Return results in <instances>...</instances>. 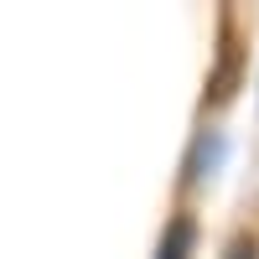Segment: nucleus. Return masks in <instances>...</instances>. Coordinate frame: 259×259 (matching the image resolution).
<instances>
[{"mask_svg":"<svg viewBox=\"0 0 259 259\" xmlns=\"http://www.w3.org/2000/svg\"><path fill=\"white\" fill-rule=\"evenodd\" d=\"M192 254V218H177L166 228V239H161V254L156 259H187Z\"/></svg>","mask_w":259,"mask_h":259,"instance_id":"nucleus-1","label":"nucleus"}]
</instances>
